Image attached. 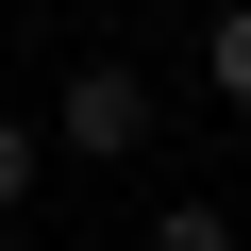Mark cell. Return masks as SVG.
<instances>
[{
  "label": "cell",
  "mask_w": 251,
  "mask_h": 251,
  "mask_svg": "<svg viewBox=\"0 0 251 251\" xmlns=\"http://www.w3.org/2000/svg\"><path fill=\"white\" fill-rule=\"evenodd\" d=\"M50 151H84V168H134V151H151V67L84 50V67L50 84Z\"/></svg>",
  "instance_id": "obj_1"
},
{
  "label": "cell",
  "mask_w": 251,
  "mask_h": 251,
  "mask_svg": "<svg viewBox=\"0 0 251 251\" xmlns=\"http://www.w3.org/2000/svg\"><path fill=\"white\" fill-rule=\"evenodd\" d=\"M201 84L251 117V0H218V17H201Z\"/></svg>",
  "instance_id": "obj_2"
},
{
  "label": "cell",
  "mask_w": 251,
  "mask_h": 251,
  "mask_svg": "<svg viewBox=\"0 0 251 251\" xmlns=\"http://www.w3.org/2000/svg\"><path fill=\"white\" fill-rule=\"evenodd\" d=\"M34 184H50V117H17V100H0V218H17Z\"/></svg>",
  "instance_id": "obj_3"
},
{
  "label": "cell",
  "mask_w": 251,
  "mask_h": 251,
  "mask_svg": "<svg viewBox=\"0 0 251 251\" xmlns=\"http://www.w3.org/2000/svg\"><path fill=\"white\" fill-rule=\"evenodd\" d=\"M151 251H234V218L218 201H151Z\"/></svg>",
  "instance_id": "obj_4"
},
{
  "label": "cell",
  "mask_w": 251,
  "mask_h": 251,
  "mask_svg": "<svg viewBox=\"0 0 251 251\" xmlns=\"http://www.w3.org/2000/svg\"><path fill=\"white\" fill-rule=\"evenodd\" d=\"M234 168H251V117H234Z\"/></svg>",
  "instance_id": "obj_5"
}]
</instances>
